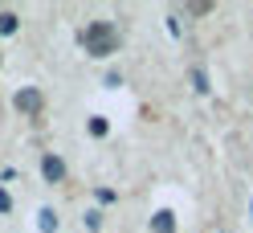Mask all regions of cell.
Here are the masks:
<instances>
[{
	"instance_id": "obj_9",
	"label": "cell",
	"mask_w": 253,
	"mask_h": 233,
	"mask_svg": "<svg viewBox=\"0 0 253 233\" xmlns=\"http://www.w3.org/2000/svg\"><path fill=\"white\" fill-rule=\"evenodd\" d=\"M90 131H94V135H106V119L94 115V119H90Z\"/></svg>"
},
{
	"instance_id": "obj_3",
	"label": "cell",
	"mask_w": 253,
	"mask_h": 233,
	"mask_svg": "<svg viewBox=\"0 0 253 233\" xmlns=\"http://www.w3.org/2000/svg\"><path fill=\"white\" fill-rule=\"evenodd\" d=\"M41 172H45L49 184H57V180H66V164H61L57 155H45V160H41Z\"/></svg>"
},
{
	"instance_id": "obj_8",
	"label": "cell",
	"mask_w": 253,
	"mask_h": 233,
	"mask_svg": "<svg viewBox=\"0 0 253 233\" xmlns=\"http://www.w3.org/2000/svg\"><path fill=\"white\" fill-rule=\"evenodd\" d=\"M192 82H196V90H200V94L209 90V78H204V70H192Z\"/></svg>"
},
{
	"instance_id": "obj_1",
	"label": "cell",
	"mask_w": 253,
	"mask_h": 233,
	"mask_svg": "<svg viewBox=\"0 0 253 233\" xmlns=\"http://www.w3.org/2000/svg\"><path fill=\"white\" fill-rule=\"evenodd\" d=\"M82 45H86V53H94V57H110L119 49V29L110 21H94V25H86Z\"/></svg>"
},
{
	"instance_id": "obj_6",
	"label": "cell",
	"mask_w": 253,
	"mask_h": 233,
	"mask_svg": "<svg viewBox=\"0 0 253 233\" xmlns=\"http://www.w3.org/2000/svg\"><path fill=\"white\" fill-rule=\"evenodd\" d=\"M8 33H17V17L12 12H0V37H8Z\"/></svg>"
},
{
	"instance_id": "obj_10",
	"label": "cell",
	"mask_w": 253,
	"mask_h": 233,
	"mask_svg": "<svg viewBox=\"0 0 253 233\" xmlns=\"http://www.w3.org/2000/svg\"><path fill=\"white\" fill-rule=\"evenodd\" d=\"M8 205H12V200H8L4 192H0V213H8Z\"/></svg>"
},
{
	"instance_id": "obj_7",
	"label": "cell",
	"mask_w": 253,
	"mask_h": 233,
	"mask_svg": "<svg viewBox=\"0 0 253 233\" xmlns=\"http://www.w3.org/2000/svg\"><path fill=\"white\" fill-rule=\"evenodd\" d=\"M188 12H192V17H204V12H212V4L209 0H196V4H188Z\"/></svg>"
},
{
	"instance_id": "obj_4",
	"label": "cell",
	"mask_w": 253,
	"mask_h": 233,
	"mask_svg": "<svg viewBox=\"0 0 253 233\" xmlns=\"http://www.w3.org/2000/svg\"><path fill=\"white\" fill-rule=\"evenodd\" d=\"M151 233H176V213L171 209H160L151 217Z\"/></svg>"
},
{
	"instance_id": "obj_5",
	"label": "cell",
	"mask_w": 253,
	"mask_h": 233,
	"mask_svg": "<svg viewBox=\"0 0 253 233\" xmlns=\"http://www.w3.org/2000/svg\"><path fill=\"white\" fill-rule=\"evenodd\" d=\"M37 217H41V233H57V213L53 209H41Z\"/></svg>"
},
{
	"instance_id": "obj_2",
	"label": "cell",
	"mask_w": 253,
	"mask_h": 233,
	"mask_svg": "<svg viewBox=\"0 0 253 233\" xmlns=\"http://www.w3.org/2000/svg\"><path fill=\"white\" fill-rule=\"evenodd\" d=\"M12 102H17V111H25V115H41V106H45V94L37 86H21L17 94H12Z\"/></svg>"
}]
</instances>
